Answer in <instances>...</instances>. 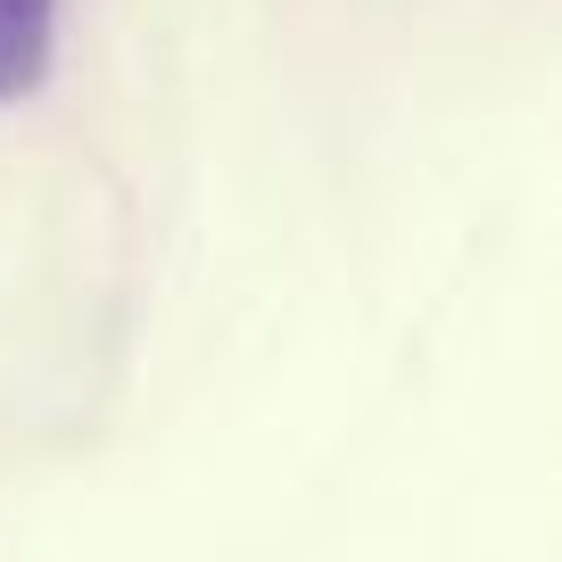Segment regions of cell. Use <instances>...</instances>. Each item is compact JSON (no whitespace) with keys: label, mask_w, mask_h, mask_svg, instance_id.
<instances>
[{"label":"cell","mask_w":562,"mask_h":562,"mask_svg":"<svg viewBox=\"0 0 562 562\" xmlns=\"http://www.w3.org/2000/svg\"><path fill=\"white\" fill-rule=\"evenodd\" d=\"M58 58V0H0V108L42 91Z\"/></svg>","instance_id":"1"}]
</instances>
